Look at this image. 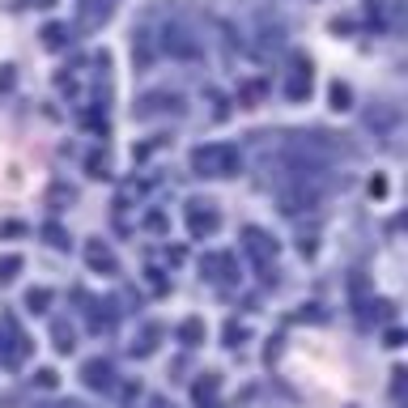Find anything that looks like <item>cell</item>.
<instances>
[{"mask_svg": "<svg viewBox=\"0 0 408 408\" xmlns=\"http://www.w3.org/2000/svg\"><path fill=\"white\" fill-rule=\"evenodd\" d=\"M89 383H94V387H98V383H107V366H98V362H94V366H89Z\"/></svg>", "mask_w": 408, "mask_h": 408, "instance_id": "2", "label": "cell"}, {"mask_svg": "<svg viewBox=\"0 0 408 408\" xmlns=\"http://www.w3.org/2000/svg\"><path fill=\"white\" fill-rule=\"evenodd\" d=\"M234 149L230 145H204V149H196V166H200V175H230L234 170Z\"/></svg>", "mask_w": 408, "mask_h": 408, "instance_id": "1", "label": "cell"}]
</instances>
